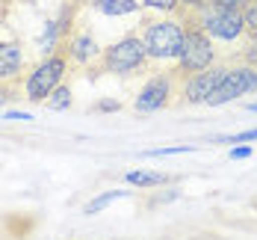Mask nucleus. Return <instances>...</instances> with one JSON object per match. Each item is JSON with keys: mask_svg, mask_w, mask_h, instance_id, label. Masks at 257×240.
<instances>
[{"mask_svg": "<svg viewBox=\"0 0 257 240\" xmlns=\"http://www.w3.org/2000/svg\"><path fill=\"white\" fill-rule=\"evenodd\" d=\"M192 24L201 27L210 39H219V42H236L245 33L242 9H225V6H213V3L192 9Z\"/></svg>", "mask_w": 257, "mask_h": 240, "instance_id": "f257e3e1", "label": "nucleus"}, {"mask_svg": "<svg viewBox=\"0 0 257 240\" xmlns=\"http://www.w3.org/2000/svg\"><path fill=\"white\" fill-rule=\"evenodd\" d=\"M142 42L148 48V59L178 62L180 48H183V24L180 21H148V27L142 30Z\"/></svg>", "mask_w": 257, "mask_h": 240, "instance_id": "f03ea898", "label": "nucleus"}, {"mask_svg": "<svg viewBox=\"0 0 257 240\" xmlns=\"http://www.w3.org/2000/svg\"><path fill=\"white\" fill-rule=\"evenodd\" d=\"M213 59H216L213 39L207 36L201 27H195V24L183 27V48H180L178 68H175V71L195 74V71H204V68H210V65H213Z\"/></svg>", "mask_w": 257, "mask_h": 240, "instance_id": "7ed1b4c3", "label": "nucleus"}, {"mask_svg": "<svg viewBox=\"0 0 257 240\" xmlns=\"http://www.w3.org/2000/svg\"><path fill=\"white\" fill-rule=\"evenodd\" d=\"M68 68V53H51L45 56L24 80V98L30 101H48L53 89L62 83V74Z\"/></svg>", "mask_w": 257, "mask_h": 240, "instance_id": "20e7f679", "label": "nucleus"}, {"mask_svg": "<svg viewBox=\"0 0 257 240\" xmlns=\"http://www.w3.org/2000/svg\"><path fill=\"white\" fill-rule=\"evenodd\" d=\"M145 59H148V48H145L142 36H124L115 45H109L101 56L103 68L112 74H133L145 65Z\"/></svg>", "mask_w": 257, "mask_h": 240, "instance_id": "39448f33", "label": "nucleus"}, {"mask_svg": "<svg viewBox=\"0 0 257 240\" xmlns=\"http://www.w3.org/2000/svg\"><path fill=\"white\" fill-rule=\"evenodd\" d=\"M228 71H231V65H210V68H204V71L189 74L186 83L180 86L183 101H186V104H207V101L219 92V86L225 83Z\"/></svg>", "mask_w": 257, "mask_h": 240, "instance_id": "423d86ee", "label": "nucleus"}, {"mask_svg": "<svg viewBox=\"0 0 257 240\" xmlns=\"http://www.w3.org/2000/svg\"><path fill=\"white\" fill-rule=\"evenodd\" d=\"M172 95H175V71H163V74H154L139 89L133 107H136V113H157V110L169 107Z\"/></svg>", "mask_w": 257, "mask_h": 240, "instance_id": "0eeeda50", "label": "nucleus"}, {"mask_svg": "<svg viewBox=\"0 0 257 240\" xmlns=\"http://www.w3.org/2000/svg\"><path fill=\"white\" fill-rule=\"evenodd\" d=\"M248 92H257V68L254 65H236L228 71L225 83L219 86V92L207 101L210 107L228 104V101H236L239 95H248Z\"/></svg>", "mask_w": 257, "mask_h": 240, "instance_id": "6e6552de", "label": "nucleus"}, {"mask_svg": "<svg viewBox=\"0 0 257 240\" xmlns=\"http://www.w3.org/2000/svg\"><path fill=\"white\" fill-rule=\"evenodd\" d=\"M24 51L15 42H0V83L15 80L24 71Z\"/></svg>", "mask_w": 257, "mask_h": 240, "instance_id": "1a4fd4ad", "label": "nucleus"}, {"mask_svg": "<svg viewBox=\"0 0 257 240\" xmlns=\"http://www.w3.org/2000/svg\"><path fill=\"white\" fill-rule=\"evenodd\" d=\"M65 53H68V59H74L77 65H89V62H95L98 56H103L101 48H98V42H95L89 33H77L74 39H68Z\"/></svg>", "mask_w": 257, "mask_h": 240, "instance_id": "9d476101", "label": "nucleus"}, {"mask_svg": "<svg viewBox=\"0 0 257 240\" xmlns=\"http://www.w3.org/2000/svg\"><path fill=\"white\" fill-rule=\"evenodd\" d=\"M127 178L130 187H139V190H148V187H160L169 181V175H163V172H148V169H133L124 175Z\"/></svg>", "mask_w": 257, "mask_h": 240, "instance_id": "9b49d317", "label": "nucleus"}, {"mask_svg": "<svg viewBox=\"0 0 257 240\" xmlns=\"http://www.w3.org/2000/svg\"><path fill=\"white\" fill-rule=\"evenodd\" d=\"M95 9L103 15H130L139 9V0H95Z\"/></svg>", "mask_w": 257, "mask_h": 240, "instance_id": "f8f14e48", "label": "nucleus"}, {"mask_svg": "<svg viewBox=\"0 0 257 240\" xmlns=\"http://www.w3.org/2000/svg\"><path fill=\"white\" fill-rule=\"evenodd\" d=\"M127 196V190H109V193H101V196H95L86 208H83V213H89V216H95V213H101L109 202H115V199H124Z\"/></svg>", "mask_w": 257, "mask_h": 240, "instance_id": "ddd939ff", "label": "nucleus"}, {"mask_svg": "<svg viewBox=\"0 0 257 240\" xmlns=\"http://www.w3.org/2000/svg\"><path fill=\"white\" fill-rule=\"evenodd\" d=\"M45 104H48V110H56V113L68 110V107H71V86H62V83H59L51 95H48Z\"/></svg>", "mask_w": 257, "mask_h": 240, "instance_id": "4468645a", "label": "nucleus"}, {"mask_svg": "<svg viewBox=\"0 0 257 240\" xmlns=\"http://www.w3.org/2000/svg\"><path fill=\"white\" fill-rule=\"evenodd\" d=\"M186 151H195V145H172V148H151L145 151L148 157H169V154H186Z\"/></svg>", "mask_w": 257, "mask_h": 240, "instance_id": "2eb2a0df", "label": "nucleus"}, {"mask_svg": "<svg viewBox=\"0 0 257 240\" xmlns=\"http://www.w3.org/2000/svg\"><path fill=\"white\" fill-rule=\"evenodd\" d=\"M148 9H157V12H175L180 6V0H142Z\"/></svg>", "mask_w": 257, "mask_h": 240, "instance_id": "dca6fc26", "label": "nucleus"}, {"mask_svg": "<svg viewBox=\"0 0 257 240\" xmlns=\"http://www.w3.org/2000/svg\"><path fill=\"white\" fill-rule=\"evenodd\" d=\"M222 142H257V128L242 133H233V136H222Z\"/></svg>", "mask_w": 257, "mask_h": 240, "instance_id": "f3484780", "label": "nucleus"}, {"mask_svg": "<svg viewBox=\"0 0 257 240\" xmlns=\"http://www.w3.org/2000/svg\"><path fill=\"white\" fill-rule=\"evenodd\" d=\"M118 101H109V98H103V101H98V104H95V110H98V113H115V110H118Z\"/></svg>", "mask_w": 257, "mask_h": 240, "instance_id": "a211bd4d", "label": "nucleus"}, {"mask_svg": "<svg viewBox=\"0 0 257 240\" xmlns=\"http://www.w3.org/2000/svg\"><path fill=\"white\" fill-rule=\"evenodd\" d=\"M245 157H251V148L248 145H233L231 148V160H245Z\"/></svg>", "mask_w": 257, "mask_h": 240, "instance_id": "6ab92c4d", "label": "nucleus"}, {"mask_svg": "<svg viewBox=\"0 0 257 240\" xmlns=\"http://www.w3.org/2000/svg\"><path fill=\"white\" fill-rule=\"evenodd\" d=\"M6 119L9 122H27V119H33L30 113H18V110H12V113H6Z\"/></svg>", "mask_w": 257, "mask_h": 240, "instance_id": "aec40b11", "label": "nucleus"}, {"mask_svg": "<svg viewBox=\"0 0 257 240\" xmlns=\"http://www.w3.org/2000/svg\"><path fill=\"white\" fill-rule=\"evenodd\" d=\"M207 0H180V6H186V9H189V12H192V9H198V6H204Z\"/></svg>", "mask_w": 257, "mask_h": 240, "instance_id": "412c9836", "label": "nucleus"}, {"mask_svg": "<svg viewBox=\"0 0 257 240\" xmlns=\"http://www.w3.org/2000/svg\"><path fill=\"white\" fill-rule=\"evenodd\" d=\"M6 98H12V95H9V89H6V86H0V107L6 104Z\"/></svg>", "mask_w": 257, "mask_h": 240, "instance_id": "4be33fe9", "label": "nucleus"}, {"mask_svg": "<svg viewBox=\"0 0 257 240\" xmlns=\"http://www.w3.org/2000/svg\"><path fill=\"white\" fill-rule=\"evenodd\" d=\"M248 110H251V113H257V101H254V104H248Z\"/></svg>", "mask_w": 257, "mask_h": 240, "instance_id": "5701e85b", "label": "nucleus"}]
</instances>
